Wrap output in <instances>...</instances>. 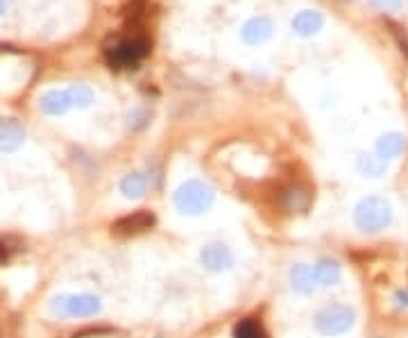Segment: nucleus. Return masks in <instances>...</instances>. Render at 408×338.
<instances>
[{
  "instance_id": "nucleus-1",
  "label": "nucleus",
  "mask_w": 408,
  "mask_h": 338,
  "mask_svg": "<svg viewBox=\"0 0 408 338\" xmlns=\"http://www.w3.org/2000/svg\"><path fill=\"white\" fill-rule=\"evenodd\" d=\"M354 223L365 234H377L392 223V207L386 197L368 195L354 207Z\"/></svg>"
},
{
  "instance_id": "nucleus-2",
  "label": "nucleus",
  "mask_w": 408,
  "mask_h": 338,
  "mask_svg": "<svg viewBox=\"0 0 408 338\" xmlns=\"http://www.w3.org/2000/svg\"><path fill=\"white\" fill-rule=\"evenodd\" d=\"M214 205V189L200 180H186L175 191V207L186 216H200Z\"/></svg>"
},
{
  "instance_id": "nucleus-3",
  "label": "nucleus",
  "mask_w": 408,
  "mask_h": 338,
  "mask_svg": "<svg viewBox=\"0 0 408 338\" xmlns=\"http://www.w3.org/2000/svg\"><path fill=\"white\" fill-rule=\"evenodd\" d=\"M100 309V298L89 293H62L50 302V313L57 318H93Z\"/></svg>"
},
{
  "instance_id": "nucleus-4",
  "label": "nucleus",
  "mask_w": 408,
  "mask_h": 338,
  "mask_svg": "<svg viewBox=\"0 0 408 338\" xmlns=\"http://www.w3.org/2000/svg\"><path fill=\"white\" fill-rule=\"evenodd\" d=\"M356 325V311L347 305H329L318 311L316 329L322 336H343Z\"/></svg>"
},
{
  "instance_id": "nucleus-5",
  "label": "nucleus",
  "mask_w": 408,
  "mask_h": 338,
  "mask_svg": "<svg viewBox=\"0 0 408 338\" xmlns=\"http://www.w3.org/2000/svg\"><path fill=\"white\" fill-rule=\"evenodd\" d=\"M150 53V43L145 39H125L107 50V60L111 68H130L138 64Z\"/></svg>"
},
{
  "instance_id": "nucleus-6",
  "label": "nucleus",
  "mask_w": 408,
  "mask_h": 338,
  "mask_svg": "<svg viewBox=\"0 0 408 338\" xmlns=\"http://www.w3.org/2000/svg\"><path fill=\"white\" fill-rule=\"evenodd\" d=\"M200 261L206 271L211 273H225L234 266V254L229 252V248H225L223 243H211V246L202 248L200 252Z\"/></svg>"
},
{
  "instance_id": "nucleus-7",
  "label": "nucleus",
  "mask_w": 408,
  "mask_h": 338,
  "mask_svg": "<svg viewBox=\"0 0 408 338\" xmlns=\"http://www.w3.org/2000/svg\"><path fill=\"white\" fill-rule=\"evenodd\" d=\"M272 21L268 16H252L243 23L241 39L248 45H261L272 37Z\"/></svg>"
},
{
  "instance_id": "nucleus-8",
  "label": "nucleus",
  "mask_w": 408,
  "mask_h": 338,
  "mask_svg": "<svg viewBox=\"0 0 408 338\" xmlns=\"http://www.w3.org/2000/svg\"><path fill=\"white\" fill-rule=\"evenodd\" d=\"M155 225V216L150 212H134L130 216H123L121 220L114 223V234H121V236H130V234H141V231L150 229Z\"/></svg>"
},
{
  "instance_id": "nucleus-9",
  "label": "nucleus",
  "mask_w": 408,
  "mask_h": 338,
  "mask_svg": "<svg viewBox=\"0 0 408 338\" xmlns=\"http://www.w3.org/2000/svg\"><path fill=\"white\" fill-rule=\"evenodd\" d=\"M71 107H73V102H71V93H68V89H50V91L41 93V98H39V109L48 116H62Z\"/></svg>"
},
{
  "instance_id": "nucleus-10",
  "label": "nucleus",
  "mask_w": 408,
  "mask_h": 338,
  "mask_svg": "<svg viewBox=\"0 0 408 338\" xmlns=\"http://www.w3.org/2000/svg\"><path fill=\"white\" fill-rule=\"evenodd\" d=\"M324 26V16L318 9H302L290 21V28L297 34V37H313L318 34Z\"/></svg>"
},
{
  "instance_id": "nucleus-11",
  "label": "nucleus",
  "mask_w": 408,
  "mask_h": 338,
  "mask_svg": "<svg viewBox=\"0 0 408 338\" xmlns=\"http://www.w3.org/2000/svg\"><path fill=\"white\" fill-rule=\"evenodd\" d=\"M26 141V130L14 119H0V153H14Z\"/></svg>"
},
{
  "instance_id": "nucleus-12",
  "label": "nucleus",
  "mask_w": 408,
  "mask_h": 338,
  "mask_svg": "<svg viewBox=\"0 0 408 338\" xmlns=\"http://www.w3.org/2000/svg\"><path fill=\"white\" fill-rule=\"evenodd\" d=\"M406 148V136L399 132H388L377 138V146H375V155L381 157L383 161H390V159H397Z\"/></svg>"
},
{
  "instance_id": "nucleus-13",
  "label": "nucleus",
  "mask_w": 408,
  "mask_h": 338,
  "mask_svg": "<svg viewBox=\"0 0 408 338\" xmlns=\"http://www.w3.org/2000/svg\"><path fill=\"white\" fill-rule=\"evenodd\" d=\"M290 286H293V290H297V293L309 295L311 290L318 286L316 273H313V266L297 263V266L290 268Z\"/></svg>"
},
{
  "instance_id": "nucleus-14",
  "label": "nucleus",
  "mask_w": 408,
  "mask_h": 338,
  "mask_svg": "<svg viewBox=\"0 0 408 338\" xmlns=\"http://www.w3.org/2000/svg\"><path fill=\"white\" fill-rule=\"evenodd\" d=\"M313 273H316V282L320 286H336L343 277L341 266H338V261H333V259L318 261L316 266H313Z\"/></svg>"
},
{
  "instance_id": "nucleus-15",
  "label": "nucleus",
  "mask_w": 408,
  "mask_h": 338,
  "mask_svg": "<svg viewBox=\"0 0 408 338\" xmlns=\"http://www.w3.org/2000/svg\"><path fill=\"white\" fill-rule=\"evenodd\" d=\"M356 170L363 175V178H381V175H386V170H388V161H383L377 155L363 153L356 159Z\"/></svg>"
},
{
  "instance_id": "nucleus-16",
  "label": "nucleus",
  "mask_w": 408,
  "mask_h": 338,
  "mask_svg": "<svg viewBox=\"0 0 408 338\" xmlns=\"http://www.w3.org/2000/svg\"><path fill=\"white\" fill-rule=\"evenodd\" d=\"M145 189H148V180L141 173L125 175L123 182H121V193L127 197V200H136V197H141L145 193Z\"/></svg>"
},
{
  "instance_id": "nucleus-17",
  "label": "nucleus",
  "mask_w": 408,
  "mask_h": 338,
  "mask_svg": "<svg viewBox=\"0 0 408 338\" xmlns=\"http://www.w3.org/2000/svg\"><path fill=\"white\" fill-rule=\"evenodd\" d=\"M311 202V195L307 189L302 186H290V189L284 191V207L290 209V212H304Z\"/></svg>"
},
{
  "instance_id": "nucleus-18",
  "label": "nucleus",
  "mask_w": 408,
  "mask_h": 338,
  "mask_svg": "<svg viewBox=\"0 0 408 338\" xmlns=\"http://www.w3.org/2000/svg\"><path fill=\"white\" fill-rule=\"evenodd\" d=\"M234 338H268V334L261 327V322H256L254 318H245L234 327Z\"/></svg>"
},
{
  "instance_id": "nucleus-19",
  "label": "nucleus",
  "mask_w": 408,
  "mask_h": 338,
  "mask_svg": "<svg viewBox=\"0 0 408 338\" xmlns=\"http://www.w3.org/2000/svg\"><path fill=\"white\" fill-rule=\"evenodd\" d=\"M68 93H71L73 107H79V109L91 107V102H93V91H91V87H87V84H73L71 89H68Z\"/></svg>"
},
{
  "instance_id": "nucleus-20",
  "label": "nucleus",
  "mask_w": 408,
  "mask_h": 338,
  "mask_svg": "<svg viewBox=\"0 0 408 338\" xmlns=\"http://www.w3.org/2000/svg\"><path fill=\"white\" fill-rule=\"evenodd\" d=\"M21 250H23V243H21V241L11 239V236H7V239H0V263L9 261L11 256L18 254Z\"/></svg>"
},
{
  "instance_id": "nucleus-21",
  "label": "nucleus",
  "mask_w": 408,
  "mask_h": 338,
  "mask_svg": "<svg viewBox=\"0 0 408 338\" xmlns=\"http://www.w3.org/2000/svg\"><path fill=\"white\" fill-rule=\"evenodd\" d=\"M370 3H372V7H377L381 11H397V9H402L404 0H370Z\"/></svg>"
},
{
  "instance_id": "nucleus-22",
  "label": "nucleus",
  "mask_w": 408,
  "mask_h": 338,
  "mask_svg": "<svg viewBox=\"0 0 408 338\" xmlns=\"http://www.w3.org/2000/svg\"><path fill=\"white\" fill-rule=\"evenodd\" d=\"M150 119V116L143 111V109H134L132 114H130V127H134V130H136V127H141V125H145V121Z\"/></svg>"
},
{
  "instance_id": "nucleus-23",
  "label": "nucleus",
  "mask_w": 408,
  "mask_h": 338,
  "mask_svg": "<svg viewBox=\"0 0 408 338\" xmlns=\"http://www.w3.org/2000/svg\"><path fill=\"white\" fill-rule=\"evenodd\" d=\"M395 307H397V311L408 309V290H397L395 293Z\"/></svg>"
},
{
  "instance_id": "nucleus-24",
  "label": "nucleus",
  "mask_w": 408,
  "mask_h": 338,
  "mask_svg": "<svg viewBox=\"0 0 408 338\" xmlns=\"http://www.w3.org/2000/svg\"><path fill=\"white\" fill-rule=\"evenodd\" d=\"M5 9H7V3H5V0H0V16L5 14Z\"/></svg>"
},
{
  "instance_id": "nucleus-25",
  "label": "nucleus",
  "mask_w": 408,
  "mask_h": 338,
  "mask_svg": "<svg viewBox=\"0 0 408 338\" xmlns=\"http://www.w3.org/2000/svg\"><path fill=\"white\" fill-rule=\"evenodd\" d=\"M5 3H7V0H5Z\"/></svg>"
}]
</instances>
